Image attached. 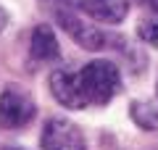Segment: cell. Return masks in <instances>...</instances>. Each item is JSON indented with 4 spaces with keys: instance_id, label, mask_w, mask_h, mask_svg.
I'll use <instances>...</instances> for the list:
<instances>
[{
    "instance_id": "obj_1",
    "label": "cell",
    "mask_w": 158,
    "mask_h": 150,
    "mask_svg": "<svg viewBox=\"0 0 158 150\" xmlns=\"http://www.w3.org/2000/svg\"><path fill=\"white\" fill-rule=\"evenodd\" d=\"M45 3L50 6V11H53V16H56V21L61 24V29L79 45V48H85V50H106V48H113V42H118V37H113V34L92 27L90 21H85L69 0H45Z\"/></svg>"
},
{
    "instance_id": "obj_2",
    "label": "cell",
    "mask_w": 158,
    "mask_h": 150,
    "mask_svg": "<svg viewBox=\"0 0 158 150\" xmlns=\"http://www.w3.org/2000/svg\"><path fill=\"white\" fill-rule=\"evenodd\" d=\"M79 95L87 106H106L121 90V74L111 61H92L82 71H77Z\"/></svg>"
},
{
    "instance_id": "obj_3",
    "label": "cell",
    "mask_w": 158,
    "mask_h": 150,
    "mask_svg": "<svg viewBox=\"0 0 158 150\" xmlns=\"http://www.w3.org/2000/svg\"><path fill=\"white\" fill-rule=\"evenodd\" d=\"M40 145L42 150H87L85 134L79 132V127L71 121H63V119L45 121Z\"/></svg>"
},
{
    "instance_id": "obj_4",
    "label": "cell",
    "mask_w": 158,
    "mask_h": 150,
    "mask_svg": "<svg viewBox=\"0 0 158 150\" xmlns=\"http://www.w3.org/2000/svg\"><path fill=\"white\" fill-rule=\"evenodd\" d=\"M34 119V103L27 92L8 87L0 95V127L3 129H21Z\"/></svg>"
},
{
    "instance_id": "obj_5",
    "label": "cell",
    "mask_w": 158,
    "mask_h": 150,
    "mask_svg": "<svg viewBox=\"0 0 158 150\" xmlns=\"http://www.w3.org/2000/svg\"><path fill=\"white\" fill-rule=\"evenodd\" d=\"M69 3L77 11L87 13L90 19L106 21V24H118L129 13V3L127 0H69Z\"/></svg>"
},
{
    "instance_id": "obj_6",
    "label": "cell",
    "mask_w": 158,
    "mask_h": 150,
    "mask_svg": "<svg viewBox=\"0 0 158 150\" xmlns=\"http://www.w3.org/2000/svg\"><path fill=\"white\" fill-rule=\"evenodd\" d=\"M50 92L61 106L71 108V111L85 108V100L79 95V84H77V74H71V71H53L50 74Z\"/></svg>"
},
{
    "instance_id": "obj_7",
    "label": "cell",
    "mask_w": 158,
    "mask_h": 150,
    "mask_svg": "<svg viewBox=\"0 0 158 150\" xmlns=\"http://www.w3.org/2000/svg\"><path fill=\"white\" fill-rule=\"evenodd\" d=\"M32 58L34 61H58L61 58V48H58V40L53 34V29L48 24H40L32 32Z\"/></svg>"
},
{
    "instance_id": "obj_8",
    "label": "cell",
    "mask_w": 158,
    "mask_h": 150,
    "mask_svg": "<svg viewBox=\"0 0 158 150\" xmlns=\"http://www.w3.org/2000/svg\"><path fill=\"white\" fill-rule=\"evenodd\" d=\"M132 116L142 129H158V111H153L145 103H132Z\"/></svg>"
},
{
    "instance_id": "obj_9",
    "label": "cell",
    "mask_w": 158,
    "mask_h": 150,
    "mask_svg": "<svg viewBox=\"0 0 158 150\" xmlns=\"http://www.w3.org/2000/svg\"><path fill=\"white\" fill-rule=\"evenodd\" d=\"M137 34H140L142 42H148V45H153V48H158V19H145V21H140Z\"/></svg>"
},
{
    "instance_id": "obj_10",
    "label": "cell",
    "mask_w": 158,
    "mask_h": 150,
    "mask_svg": "<svg viewBox=\"0 0 158 150\" xmlns=\"http://www.w3.org/2000/svg\"><path fill=\"white\" fill-rule=\"evenodd\" d=\"M148 8H153V11H158V0H142Z\"/></svg>"
},
{
    "instance_id": "obj_11",
    "label": "cell",
    "mask_w": 158,
    "mask_h": 150,
    "mask_svg": "<svg viewBox=\"0 0 158 150\" xmlns=\"http://www.w3.org/2000/svg\"><path fill=\"white\" fill-rule=\"evenodd\" d=\"M6 150H21V148H6Z\"/></svg>"
}]
</instances>
